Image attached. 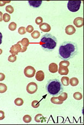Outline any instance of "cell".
Masks as SVG:
<instances>
[{
    "label": "cell",
    "instance_id": "1",
    "mask_svg": "<svg viewBox=\"0 0 84 125\" xmlns=\"http://www.w3.org/2000/svg\"><path fill=\"white\" fill-rule=\"evenodd\" d=\"M78 52V48L76 43L71 41L63 42L59 48V57L64 60H68L75 57Z\"/></svg>",
    "mask_w": 84,
    "mask_h": 125
},
{
    "label": "cell",
    "instance_id": "2",
    "mask_svg": "<svg viewBox=\"0 0 84 125\" xmlns=\"http://www.w3.org/2000/svg\"><path fill=\"white\" fill-rule=\"evenodd\" d=\"M40 44L44 51L51 52L53 51L57 47V39L51 34L46 33L41 38Z\"/></svg>",
    "mask_w": 84,
    "mask_h": 125
},
{
    "label": "cell",
    "instance_id": "3",
    "mask_svg": "<svg viewBox=\"0 0 84 125\" xmlns=\"http://www.w3.org/2000/svg\"><path fill=\"white\" fill-rule=\"evenodd\" d=\"M46 88L47 93L52 96H58L64 90L62 84L57 79H51L48 81Z\"/></svg>",
    "mask_w": 84,
    "mask_h": 125
},
{
    "label": "cell",
    "instance_id": "4",
    "mask_svg": "<svg viewBox=\"0 0 84 125\" xmlns=\"http://www.w3.org/2000/svg\"><path fill=\"white\" fill-rule=\"evenodd\" d=\"M81 4V1H69L68 2L67 7L70 11L76 12L80 10Z\"/></svg>",
    "mask_w": 84,
    "mask_h": 125
},
{
    "label": "cell",
    "instance_id": "5",
    "mask_svg": "<svg viewBox=\"0 0 84 125\" xmlns=\"http://www.w3.org/2000/svg\"><path fill=\"white\" fill-rule=\"evenodd\" d=\"M27 50V48L24 47L22 46L20 44L19 42H18L17 44L13 45V46H12V47L10 49L9 52L12 54V55H18L19 53L22 52H25Z\"/></svg>",
    "mask_w": 84,
    "mask_h": 125
},
{
    "label": "cell",
    "instance_id": "6",
    "mask_svg": "<svg viewBox=\"0 0 84 125\" xmlns=\"http://www.w3.org/2000/svg\"><path fill=\"white\" fill-rule=\"evenodd\" d=\"M36 70L34 67L31 66H28L24 69V73L25 76L28 78H32L35 75Z\"/></svg>",
    "mask_w": 84,
    "mask_h": 125
},
{
    "label": "cell",
    "instance_id": "7",
    "mask_svg": "<svg viewBox=\"0 0 84 125\" xmlns=\"http://www.w3.org/2000/svg\"><path fill=\"white\" fill-rule=\"evenodd\" d=\"M37 90V85L35 83H29L27 86V91L30 94H35Z\"/></svg>",
    "mask_w": 84,
    "mask_h": 125
},
{
    "label": "cell",
    "instance_id": "8",
    "mask_svg": "<svg viewBox=\"0 0 84 125\" xmlns=\"http://www.w3.org/2000/svg\"><path fill=\"white\" fill-rule=\"evenodd\" d=\"M73 23L76 27L81 28L84 26V18L83 17H77L74 20Z\"/></svg>",
    "mask_w": 84,
    "mask_h": 125
},
{
    "label": "cell",
    "instance_id": "9",
    "mask_svg": "<svg viewBox=\"0 0 84 125\" xmlns=\"http://www.w3.org/2000/svg\"><path fill=\"white\" fill-rule=\"evenodd\" d=\"M65 31H66V34L68 35H72L76 32V29L73 26L68 25L66 27Z\"/></svg>",
    "mask_w": 84,
    "mask_h": 125
},
{
    "label": "cell",
    "instance_id": "10",
    "mask_svg": "<svg viewBox=\"0 0 84 125\" xmlns=\"http://www.w3.org/2000/svg\"><path fill=\"white\" fill-rule=\"evenodd\" d=\"M40 30L44 32H48L51 31V27L49 25L46 23H42L39 26Z\"/></svg>",
    "mask_w": 84,
    "mask_h": 125
},
{
    "label": "cell",
    "instance_id": "11",
    "mask_svg": "<svg viewBox=\"0 0 84 125\" xmlns=\"http://www.w3.org/2000/svg\"><path fill=\"white\" fill-rule=\"evenodd\" d=\"M49 72L51 73H56L58 70L57 64L54 63V62H52L49 65Z\"/></svg>",
    "mask_w": 84,
    "mask_h": 125
},
{
    "label": "cell",
    "instance_id": "12",
    "mask_svg": "<svg viewBox=\"0 0 84 125\" xmlns=\"http://www.w3.org/2000/svg\"><path fill=\"white\" fill-rule=\"evenodd\" d=\"M58 73L61 75H66L69 73V69L68 67H64L59 66V69H58Z\"/></svg>",
    "mask_w": 84,
    "mask_h": 125
},
{
    "label": "cell",
    "instance_id": "13",
    "mask_svg": "<svg viewBox=\"0 0 84 125\" xmlns=\"http://www.w3.org/2000/svg\"><path fill=\"white\" fill-rule=\"evenodd\" d=\"M28 3L31 7L33 8H38L41 6L42 1H29Z\"/></svg>",
    "mask_w": 84,
    "mask_h": 125
},
{
    "label": "cell",
    "instance_id": "14",
    "mask_svg": "<svg viewBox=\"0 0 84 125\" xmlns=\"http://www.w3.org/2000/svg\"><path fill=\"white\" fill-rule=\"evenodd\" d=\"M36 79V80L39 81H42L44 79V72L42 70H39L38 72H37L35 76Z\"/></svg>",
    "mask_w": 84,
    "mask_h": 125
},
{
    "label": "cell",
    "instance_id": "15",
    "mask_svg": "<svg viewBox=\"0 0 84 125\" xmlns=\"http://www.w3.org/2000/svg\"><path fill=\"white\" fill-rule=\"evenodd\" d=\"M18 42L20 43V45H21L22 46L24 47L27 48V47H28L29 45V41L28 38H23L22 41Z\"/></svg>",
    "mask_w": 84,
    "mask_h": 125
},
{
    "label": "cell",
    "instance_id": "16",
    "mask_svg": "<svg viewBox=\"0 0 84 125\" xmlns=\"http://www.w3.org/2000/svg\"><path fill=\"white\" fill-rule=\"evenodd\" d=\"M79 80L76 78H72L69 80V84L72 86H76L79 84Z\"/></svg>",
    "mask_w": 84,
    "mask_h": 125
},
{
    "label": "cell",
    "instance_id": "17",
    "mask_svg": "<svg viewBox=\"0 0 84 125\" xmlns=\"http://www.w3.org/2000/svg\"><path fill=\"white\" fill-rule=\"evenodd\" d=\"M69 78L66 76H63L61 79V83L63 85L68 86L69 85Z\"/></svg>",
    "mask_w": 84,
    "mask_h": 125
},
{
    "label": "cell",
    "instance_id": "18",
    "mask_svg": "<svg viewBox=\"0 0 84 125\" xmlns=\"http://www.w3.org/2000/svg\"><path fill=\"white\" fill-rule=\"evenodd\" d=\"M51 101L52 104H56V105H61L63 103V101H60L58 97H52L51 99Z\"/></svg>",
    "mask_w": 84,
    "mask_h": 125
},
{
    "label": "cell",
    "instance_id": "19",
    "mask_svg": "<svg viewBox=\"0 0 84 125\" xmlns=\"http://www.w3.org/2000/svg\"><path fill=\"white\" fill-rule=\"evenodd\" d=\"M44 118L41 114H37L35 117V121L36 122H43Z\"/></svg>",
    "mask_w": 84,
    "mask_h": 125
},
{
    "label": "cell",
    "instance_id": "20",
    "mask_svg": "<svg viewBox=\"0 0 84 125\" xmlns=\"http://www.w3.org/2000/svg\"><path fill=\"white\" fill-rule=\"evenodd\" d=\"M58 98L60 101H64L67 99L68 94L66 93H62Z\"/></svg>",
    "mask_w": 84,
    "mask_h": 125
},
{
    "label": "cell",
    "instance_id": "21",
    "mask_svg": "<svg viewBox=\"0 0 84 125\" xmlns=\"http://www.w3.org/2000/svg\"><path fill=\"white\" fill-rule=\"evenodd\" d=\"M73 98L76 100H80L83 99V95L79 92H76L73 94Z\"/></svg>",
    "mask_w": 84,
    "mask_h": 125
},
{
    "label": "cell",
    "instance_id": "22",
    "mask_svg": "<svg viewBox=\"0 0 84 125\" xmlns=\"http://www.w3.org/2000/svg\"><path fill=\"white\" fill-rule=\"evenodd\" d=\"M14 104L16 106H21L23 105L24 101L21 98H17L16 99L14 100Z\"/></svg>",
    "mask_w": 84,
    "mask_h": 125
},
{
    "label": "cell",
    "instance_id": "23",
    "mask_svg": "<svg viewBox=\"0 0 84 125\" xmlns=\"http://www.w3.org/2000/svg\"><path fill=\"white\" fill-rule=\"evenodd\" d=\"M7 90V87L6 85L3 83H0V94L4 93Z\"/></svg>",
    "mask_w": 84,
    "mask_h": 125
},
{
    "label": "cell",
    "instance_id": "24",
    "mask_svg": "<svg viewBox=\"0 0 84 125\" xmlns=\"http://www.w3.org/2000/svg\"><path fill=\"white\" fill-rule=\"evenodd\" d=\"M31 35L32 38H34V39H37V38L40 37V33L38 31H35L31 33Z\"/></svg>",
    "mask_w": 84,
    "mask_h": 125
},
{
    "label": "cell",
    "instance_id": "25",
    "mask_svg": "<svg viewBox=\"0 0 84 125\" xmlns=\"http://www.w3.org/2000/svg\"><path fill=\"white\" fill-rule=\"evenodd\" d=\"M8 28L10 31H14L17 28V24L15 22H11L8 26Z\"/></svg>",
    "mask_w": 84,
    "mask_h": 125
},
{
    "label": "cell",
    "instance_id": "26",
    "mask_svg": "<svg viewBox=\"0 0 84 125\" xmlns=\"http://www.w3.org/2000/svg\"><path fill=\"white\" fill-rule=\"evenodd\" d=\"M11 20V16L8 13H4L3 15V21L4 22H8Z\"/></svg>",
    "mask_w": 84,
    "mask_h": 125
},
{
    "label": "cell",
    "instance_id": "27",
    "mask_svg": "<svg viewBox=\"0 0 84 125\" xmlns=\"http://www.w3.org/2000/svg\"><path fill=\"white\" fill-rule=\"evenodd\" d=\"M23 121L25 123H30L32 120V118L30 115H26L23 117Z\"/></svg>",
    "mask_w": 84,
    "mask_h": 125
},
{
    "label": "cell",
    "instance_id": "28",
    "mask_svg": "<svg viewBox=\"0 0 84 125\" xmlns=\"http://www.w3.org/2000/svg\"><path fill=\"white\" fill-rule=\"evenodd\" d=\"M70 65V62L68 60H63L59 62V66L64 67H68Z\"/></svg>",
    "mask_w": 84,
    "mask_h": 125
},
{
    "label": "cell",
    "instance_id": "29",
    "mask_svg": "<svg viewBox=\"0 0 84 125\" xmlns=\"http://www.w3.org/2000/svg\"><path fill=\"white\" fill-rule=\"evenodd\" d=\"M6 11L8 13L12 14L14 12V8H13V7L11 6V5H8V6H7L6 7Z\"/></svg>",
    "mask_w": 84,
    "mask_h": 125
},
{
    "label": "cell",
    "instance_id": "30",
    "mask_svg": "<svg viewBox=\"0 0 84 125\" xmlns=\"http://www.w3.org/2000/svg\"><path fill=\"white\" fill-rule=\"evenodd\" d=\"M31 106L33 107V108L35 109L38 108V107L40 106V102L37 100H34L32 102Z\"/></svg>",
    "mask_w": 84,
    "mask_h": 125
},
{
    "label": "cell",
    "instance_id": "31",
    "mask_svg": "<svg viewBox=\"0 0 84 125\" xmlns=\"http://www.w3.org/2000/svg\"><path fill=\"white\" fill-rule=\"evenodd\" d=\"M8 60L11 62H14L17 60V56L13 55H9L8 58Z\"/></svg>",
    "mask_w": 84,
    "mask_h": 125
},
{
    "label": "cell",
    "instance_id": "32",
    "mask_svg": "<svg viewBox=\"0 0 84 125\" xmlns=\"http://www.w3.org/2000/svg\"><path fill=\"white\" fill-rule=\"evenodd\" d=\"M18 33L20 35H23L26 33V28L24 27H21L18 29Z\"/></svg>",
    "mask_w": 84,
    "mask_h": 125
},
{
    "label": "cell",
    "instance_id": "33",
    "mask_svg": "<svg viewBox=\"0 0 84 125\" xmlns=\"http://www.w3.org/2000/svg\"><path fill=\"white\" fill-rule=\"evenodd\" d=\"M43 22V19L42 17H38L36 18L35 20V23L36 25L40 26L41 24H42Z\"/></svg>",
    "mask_w": 84,
    "mask_h": 125
},
{
    "label": "cell",
    "instance_id": "34",
    "mask_svg": "<svg viewBox=\"0 0 84 125\" xmlns=\"http://www.w3.org/2000/svg\"><path fill=\"white\" fill-rule=\"evenodd\" d=\"M34 31V27H32V26L29 25L28 27H27L26 28V32L29 33H31Z\"/></svg>",
    "mask_w": 84,
    "mask_h": 125
},
{
    "label": "cell",
    "instance_id": "35",
    "mask_svg": "<svg viewBox=\"0 0 84 125\" xmlns=\"http://www.w3.org/2000/svg\"><path fill=\"white\" fill-rule=\"evenodd\" d=\"M5 117V115L4 112L3 111L0 110V120H2L4 119Z\"/></svg>",
    "mask_w": 84,
    "mask_h": 125
},
{
    "label": "cell",
    "instance_id": "36",
    "mask_svg": "<svg viewBox=\"0 0 84 125\" xmlns=\"http://www.w3.org/2000/svg\"><path fill=\"white\" fill-rule=\"evenodd\" d=\"M11 2V1H0V7H2L7 3Z\"/></svg>",
    "mask_w": 84,
    "mask_h": 125
},
{
    "label": "cell",
    "instance_id": "37",
    "mask_svg": "<svg viewBox=\"0 0 84 125\" xmlns=\"http://www.w3.org/2000/svg\"><path fill=\"white\" fill-rule=\"evenodd\" d=\"M5 79V75L4 74L0 73V81L4 80Z\"/></svg>",
    "mask_w": 84,
    "mask_h": 125
},
{
    "label": "cell",
    "instance_id": "38",
    "mask_svg": "<svg viewBox=\"0 0 84 125\" xmlns=\"http://www.w3.org/2000/svg\"><path fill=\"white\" fill-rule=\"evenodd\" d=\"M3 14L2 13V12L0 11V22L2 21V20H3Z\"/></svg>",
    "mask_w": 84,
    "mask_h": 125
},
{
    "label": "cell",
    "instance_id": "39",
    "mask_svg": "<svg viewBox=\"0 0 84 125\" xmlns=\"http://www.w3.org/2000/svg\"><path fill=\"white\" fill-rule=\"evenodd\" d=\"M2 34L0 32V45L2 44Z\"/></svg>",
    "mask_w": 84,
    "mask_h": 125
},
{
    "label": "cell",
    "instance_id": "40",
    "mask_svg": "<svg viewBox=\"0 0 84 125\" xmlns=\"http://www.w3.org/2000/svg\"><path fill=\"white\" fill-rule=\"evenodd\" d=\"M2 53V50L1 49H0V55H1Z\"/></svg>",
    "mask_w": 84,
    "mask_h": 125
}]
</instances>
